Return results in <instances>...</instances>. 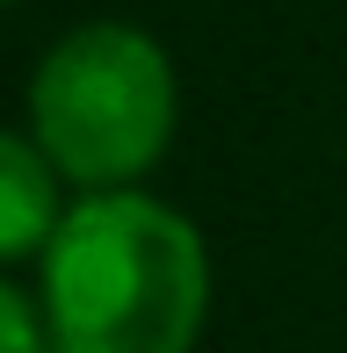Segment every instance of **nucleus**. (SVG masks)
<instances>
[{
  "mask_svg": "<svg viewBox=\"0 0 347 353\" xmlns=\"http://www.w3.org/2000/svg\"><path fill=\"white\" fill-rule=\"evenodd\" d=\"M51 353H196L210 317V245L174 202L80 195L44 245Z\"/></svg>",
  "mask_w": 347,
  "mask_h": 353,
  "instance_id": "f257e3e1",
  "label": "nucleus"
},
{
  "mask_svg": "<svg viewBox=\"0 0 347 353\" xmlns=\"http://www.w3.org/2000/svg\"><path fill=\"white\" fill-rule=\"evenodd\" d=\"M181 123V79L138 22H80L29 72V137L80 195L138 188Z\"/></svg>",
  "mask_w": 347,
  "mask_h": 353,
  "instance_id": "f03ea898",
  "label": "nucleus"
},
{
  "mask_svg": "<svg viewBox=\"0 0 347 353\" xmlns=\"http://www.w3.org/2000/svg\"><path fill=\"white\" fill-rule=\"evenodd\" d=\"M66 173L44 159L29 130H0V267L8 260H44V245L66 223Z\"/></svg>",
  "mask_w": 347,
  "mask_h": 353,
  "instance_id": "7ed1b4c3",
  "label": "nucleus"
},
{
  "mask_svg": "<svg viewBox=\"0 0 347 353\" xmlns=\"http://www.w3.org/2000/svg\"><path fill=\"white\" fill-rule=\"evenodd\" d=\"M0 353H51L44 310L22 296V288H8V281H0Z\"/></svg>",
  "mask_w": 347,
  "mask_h": 353,
  "instance_id": "20e7f679",
  "label": "nucleus"
},
{
  "mask_svg": "<svg viewBox=\"0 0 347 353\" xmlns=\"http://www.w3.org/2000/svg\"><path fill=\"white\" fill-rule=\"evenodd\" d=\"M0 8H15V0H0Z\"/></svg>",
  "mask_w": 347,
  "mask_h": 353,
  "instance_id": "39448f33",
  "label": "nucleus"
}]
</instances>
